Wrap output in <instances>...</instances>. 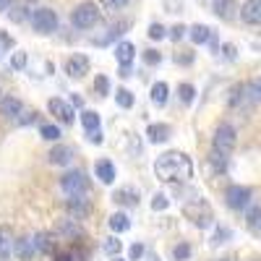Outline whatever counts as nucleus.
Returning a JSON list of instances; mask_svg holds the SVG:
<instances>
[{"label": "nucleus", "mask_w": 261, "mask_h": 261, "mask_svg": "<svg viewBox=\"0 0 261 261\" xmlns=\"http://www.w3.org/2000/svg\"><path fill=\"white\" fill-rule=\"evenodd\" d=\"M99 18H102V13H99V6H94V3H81L71 13L73 27H79V29H92Z\"/></svg>", "instance_id": "3"}, {"label": "nucleus", "mask_w": 261, "mask_h": 261, "mask_svg": "<svg viewBox=\"0 0 261 261\" xmlns=\"http://www.w3.org/2000/svg\"><path fill=\"white\" fill-rule=\"evenodd\" d=\"M149 37H151V39H162V37H165V27H162V24H151V27H149Z\"/></svg>", "instance_id": "40"}, {"label": "nucleus", "mask_w": 261, "mask_h": 261, "mask_svg": "<svg viewBox=\"0 0 261 261\" xmlns=\"http://www.w3.org/2000/svg\"><path fill=\"white\" fill-rule=\"evenodd\" d=\"M141 256H144V246H141V243H134V246L128 248V258H130V261H139Z\"/></svg>", "instance_id": "39"}, {"label": "nucleus", "mask_w": 261, "mask_h": 261, "mask_svg": "<svg viewBox=\"0 0 261 261\" xmlns=\"http://www.w3.org/2000/svg\"><path fill=\"white\" fill-rule=\"evenodd\" d=\"M39 134H42V139H47V141H58L60 139V128L58 125H42Z\"/></svg>", "instance_id": "33"}, {"label": "nucleus", "mask_w": 261, "mask_h": 261, "mask_svg": "<svg viewBox=\"0 0 261 261\" xmlns=\"http://www.w3.org/2000/svg\"><path fill=\"white\" fill-rule=\"evenodd\" d=\"M115 102L123 107V110H128V107H134V94H130L128 89H118L115 92Z\"/></svg>", "instance_id": "28"}, {"label": "nucleus", "mask_w": 261, "mask_h": 261, "mask_svg": "<svg viewBox=\"0 0 261 261\" xmlns=\"http://www.w3.org/2000/svg\"><path fill=\"white\" fill-rule=\"evenodd\" d=\"M71 105H73V107H81V105H84V99H81V97H73V99H71Z\"/></svg>", "instance_id": "49"}, {"label": "nucleus", "mask_w": 261, "mask_h": 261, "mask_svg": "<svg viewBox=\"0 0 261 261\" xmlns=\"http://www.w3.org/2000/svg\"><path fill=\"white\" fill-rule=\"evenodd\" d=\"M241 18L251 27H258L261 24V0H246L241 6Z\"/></svg>", "instance_id": "9"}, {"label": "nucleus", "mask_w": 261, "mask_h": 261, "mask_svg": "<svg viewBox=\"0 0 261 261\" xmlns=\"http://www.w3.org/2000/svg\"><path fill=\"white\" fill-rule=\"evenodd\" d=\"M60 186H63V191L68 193V196H79V193H84L86 188H89V180H86L84 172L73 170V172H65L63 180H60Z\"/></svg>", "instance_id": "7"}, {"label": "nucleus", "mask_w": 261, "mask_h": 261, "mask_svg": "<svg viewBox=\"0 0 261 261\" xmlns=\"http://www.w3.org/2000/svg\"><path fill=\"white\" fill-rule=\"evenodd\" d=\"M212 165L217 170H227V154H225V151H220V149H214L212 151Z\"/></svg>", "instance_id": "34"}, {"label": "nucleus", "mask_w": 261, "mask_h": 261, "mask_svg": "<svg viewBox=\"0 0 261 261\" xmlns=\"http://www.w3.org/2000/svg\"><path fill=\"white\" fill-rule=\"evenodd\" d=\"M222 53H225V58H227V60H235V45H225V47H222Z\"/></svg>", "instance_id": "43"}, {"label": "nucleus", "mask_w": 261, "mask_h": 261, "mask_svg": "<svg viewBox=\"0 0 261 261\" xmlns=\"http://www.w3.org/2000/svg\"><path fill=\"white\" fill-rule=\"evenodd\" d=\"M144 60H146L149 65H154V63H160V60H162V55H160L157 50H146V55H144Z\"/></svg>", "instance_id": "42"}, {"label": "nucleus", "mask_w": 261, "mask_h": 261, "mask_svg": "<svg viewBox=\"0 0 261 261\" xmlns=\"http://www.w3.org/2000/svg\"><path fill=\"white\" fill-rule=\"evenodd\" d=\"M68 209L73 212V217H84L86 212H89V204H86L84 193H79V196H68Z\"/></svg>", "instance_id": "21"}, {"label": "nucleus", "mask_w": 261, "mask_h": 261, "mask_svg": "<svg viewBox=\"0 0 261 261\" xmlns=\"http://www.w3.org/2000/svg\"><path fill=\"white\" fill-rule=\"evenodd\" d=\"M115 58L123 68H130V63L136 58V47L130 45V42H120V45H115Z\"/></svg>", "instance_id": "11"}, {"label": "nucleus", "mask_w": 261, "mask_h": 261, "mask_svg": "<svg viewBox=\"0 0 261 261\" xmlns=\"http://www.w3.org/2000/svg\"><path fill=\"white\" fill-rule=\"evenodd\" d=\"M81 123H84V128L89 130V134H92V130H99V115L92 113V110H84L81 113Z\"/></svg>", "instance_id": "25"}, {"label": "nucleus", "mask_w": 261, "mask_h": 261, "mask_svg": "<svg viewBox=\"0 0 261 261\" xmlns=\"http://www.w3.org/2000/svg\"><path fill=\"white\" fill-rule=\"evenodd\" d=\"M97 178H99L102 183L110 186V183L115 180V165H113V162H107V160L97 162Z\"/></svg>", "instance_id": "20"}, {"label": "nucleus", "mask_w": 261, "mask_h": 261, "mask_svg": "<svg viewBox=\"0 0 261 261\" xmlns=\"http://www.w3.org/2000/svg\"><path fill=\"white\" fill-rule=\"evenodd\" d=\"M34 246H37V251H42V253H50V251H53V238H50L47 232H37V235H34Z\"/></svg>", "instance_id": "26"}, {"label": "nucleus", "mask_w": 261, "mask_h": 261, "mask_svg": "<svg viewBox=\"0 0 261 261\" xmlns=\"http://www.w3.org/2000/svg\"><path fill=\"white\" fill-rule=\"evenodd\" d=\"M146 134H149V141L162 144V141L170 139V125H165V123H154V125H149Z\"/></svg>", "instance_id": "19"}, {"label": "nucleus", "mask_w": 261, "mask_h": 261, "mask_svg": "<svg viewBox=\"0 0 261 261\" xmlns=\"http://www.w3.org/2000/svg\"><path fill=\"white\" fill-rule=\"evenodd\" d=\"M128 27H130L128 21H118L115 27H110V32H107V37H102V39H99V45H105V42H110L113 37H120V34H125V29H128Z\"/></svg>", "instance_id": "27"}, {"label": "nucleus", "mask_w": 261, "mask_h": 261, "mask_svg": "<svg viewBox=\"0 0 261 261\" xmlns=\"http://www.w3.org/2000/svg\"><path fill=\"white\" fill-rule=\"evenodd\" d=\"M128 227H130L128 214H123V212H115V214L110 217V230H113V232H125Z\"/></svg>", "instance_id": "22"}, {"label": "nucleus", "mask_w": 261, "mask_h": 261, "mask_svg": "<svg viewBox=\"0 0 261 261\" xmlns=\"http://www.w3.org/2000/svg\"><path fill=\"white\" fill-rule=\"evenodd\" d=\"M188 37L196 42V45H204V42L212 39V29H209L206 24H193V27L188 29Z\"/></svg>", "instance_id": "17"}, {"label": "nucleus", "mask_w": 261, "mask_h": 261, "mask_svg": "<svg viewBox=\"0 0 261 261\" xmlns=\"http://www.w3.org/2000/svg\"><path fill=\"white\" fill-rule=\"evenodd\" d=\"M94 84H97V94H99V97H107V92H110V84H107V79H105V76H97Z\"/></svg>", "instance_id": "38"}, {"label": "nucleus", "mask_w": 261, "mask_h": 261, "mask_svg": "<svg viewBox=\"0 0 261 261\" xmlns=\"http://www.w3.org/2000/svg\"><path fill=\"white\" fill-rule=\"evenodd\" d=\"M151 102H154L157 107H162L167 102V84L165 81H157L154 86H151Z\"/></svg>", "instance_id": "24"}, {"label": "nucleus", "mask_w": 261, "mask_h": 261, "mask_svg": "<svg viewBox=\"0 0 261 261\" xmlns=\"http://www.w3.org/2000/svg\"><path fill=\"white\" fill-rule=\"evenodd\" d=\"M172 256H175L178 261H186V258L191 256V246H188V243H180V246H175V251H172Z\"/></svg>", "instance_id": "37"}, {"label": "nucleus", "mask_w": 261, "mask_h": 261, "mask_svg": "<svg viewBox=\"0 0 261 261\" xmlns=\"http://www.w3.org/2000/svg\"><path fill=\"white\" fill-rule=\"evenodd\" d=\"M120 248H123V246H120V241H115V238H107V241L102 243V251H105L107 256H118Z\"/></svg>", "instance_id": "32"}, {"label": "nucleus", "mask_w": 261, "mask_h": 261, "mask_svg": "<svg viewBox=\"0 0 261 261\" xmlns=\"http://www.w3.org/2000/svg\"><path fill=\"white\" fill-rule=\"evenodd\" d=\"M246 222L253 232H261V204H248L246 209Z\"/></svg>", "instance_id": "18"}, {"label": "nucleus", "mask_w": 261, "mask_h": 261, "mask_svg": "<svg viewBox=\"0 0 261 261\" xmlns=\"http://www.w3.org/2000/svg\"><path fill=\"white\" fill-rule=\"evenodd\" d=\"M113 199L118 201V204H128V206H136L139 204V191H130V188H123V191H118Z\"/></svg>", "instance_id": "23"}, {"label": "nucleus", "mask_w": 261, "mask_h": 261, "mask_svg": "<svg viewBox=\"0 0 261 261\" xmlns=\"http://www.w3.org/2000/svg\"><path fill=\"white\" fill-rule=\"evenodd\" d=\"M11 253H16V241H11L8 227H0V261L11 258Z\"/></svg>", "instance_id": "13"}, {"label": "nucleus", "mask_w": 261, "mask_h": 261, "mask_svg": "<svg viewBox=\"0 0 261 261\" xmlns=\"http://www.w3.org/2000/svg\"><path fill=\"white\" fill-rule=\"evenodd\" d=\"M11 6H13V0H0V13H6Z\"/></svg>", "instance_id": "46"}, {"label": "nucleus", "mask_w": 261, "mask_h": 261, "mask_svg": "<svg viewBox=\"0 0 261 261\" xmlns=\"http://www.w3.org/2000/svg\"><path fill=\"white\" fill-rule=\"evenodd\" d=\"M29 18H32V27L39 34H50L58 29V13L53 8H37V11H32Z\"/></svg>", "instance_id": "4"}, {"label": "nucleus", "mask_w": 261, "mask_h": 261, "mask_svg": "<svg viewBox=\"0 0 261 261\" xmlns=\"http://www.w3.org/2000/svg\"><path fill=\"white\" fill-rule=\"evenodd\" d=\"M238 144V134H235V128L230 123H220L214 130V149H220L225 151V154H230V151L235 149Z\"/></svg>", "instance_id": "5"}, {"label": "nucleus", "mask_w": 261, "mask_h": 261, "mask_svg": "<svg viewBox=\"0 0 261 261\" xmlns=\"http://www.w3.org/2000/svg\"><path fill=\"white\" fill-rule=\"evenodd\" d=\"M0 42H3L6 47H11V45H13V39H11L8 34H3V32H0Z\"/></svg>", "instance_id": "47"}, {"label": "nucleus", "mask_w": 261, "mask_h": 261, "mask_svg": "<svg viewBox=\"0 0 261 261\" xmlns=\"http://www.w3.org/2000/svg\"><path fill=\"white\" fill-rule=\"evenodd\" d=\"M212 11H214L217 16H220V18L230 21V18L235 16L238 6H235V0H214V3H212Z\"/></svg>", "instance_id": "12"}, {"label": "nucleus", "mask_w": 261, "mask_h": 261, "mask_svg": "<svg viewBox=\"0 0 261 261\" xmlns=\"http://www.w3.org/2000/svg\"><path fill=\"white\" fill-rule=\"evenodd\" d=\"M149 261H162L160 256H149Z\"/></svg>", "instance_id": "50"}, {"label": "nucleus", "mask_w": 261, "mask_h": 261, "mask_svg": "<svg viewBox=\"0 0 261 261\" xmlns=\"http://www.w3.org/2000/svg\"><path fill=\"white\" fill-rule=\"evenodd\" d=\"M34 253H37L34 238H18V241H16V256L18 258H32Z\"/></svg>", "instance_id": "16"}, {"label": "nucleus", "mask_w": 261, "mask_h": 261, "mask_svg": "<svg viewBox=\"0 0 261 261\" xmlns=\"http://www.w3.org/2000/svg\"><path fill=\"white\" fill-rule=\"evenodd\" d=\"M186 32H188V29H186L183 24H175V27L170 29V37H172V39L178 42V39H183V37H186Z\"/></svg>", "instance_id": "41"}, {"label": "nucleus", "mask_w": 261, "mask_h": 261, "mask_svg": "<svg viewBox=\"0 0 261 261\" xmlns=\"http://www.w3.org/2000/svg\"><path fill=\"white\" fill-rule=\"evenodd\" d=\"M27 53L24 50H16L13 55H11V68H16V71H21V68H27Z\"/></svg>", "instance_id": "30"}, {"label": "nucleus", "mask_w": 261, "mask_h": 261, "mask_svg": "<svg viewBox=\"0 0 261 261\" xmlns=\"http://www.w3.org/2000/svg\"><path fill=\"white\" fill-rule=\"evenodd\" d=\"M89 141H94V144H102V130H92V134H89Z\"/></svg>", "instance_id": "45"}, {"label": "nucleus", "mask_w": 261, "mask_h": 261, "mask_svg": "<svg viewBox=\"0 0 261 261\" xmlns=\"http://www.w3.org/2000/svg\"><path fill=\"white\" fill-rule=\"evenodd\" d=\"M183 214L188 217V220L193 222V225H199V227H209L212 225V220H214V214H212V206L201 199H193V201H188L186 206H183Z\"/></svg>", "instance_id": "2"}, {"label": "nucleus", "mask_w": 261, "mask_h": 261, "mask_svg": "<svg viewBox=\"0 0 261 261\" xmlns=\"http://www.w3.org/2000/svg\"><path fill=\"white\" fill-rule=\"evenodd\" d=\"M47 107H50V113H53L60 123H73V105L63 102V99H58V97H53V99L47 102Z\"/></svg>", "instance_id": "8"}, {"label": "nucleus", "mask_w": 261, "mask_h": 261, "mask_svg": "<svg viewBox=\"0 0 261 261\" xmlns=\"http://www.w3.org/2000/svg\"><path fill=\"white\" fill-rule=\"evenodd\" d=\"M107 3L115 6V8H120V6H125V3H128V0H107Z\"/></svg>", "instance_id": "48"}, {"label": "nucleus", "mask_w": 261, "mask_h": 261, "mask_svg": "<svg viewBox=\"0 0 261 261\" xmlns=\"http://www.w3.org/2000/svg\"><path fill=\"white\" fill-rule=\"evenodd\" d=\"M246 89H248L251 102H261V76L253 79V81H248V84H246Z\"/></svg>", "instance_id": "29"}, {"label": "nucleus", "mask_w": 261, "mask_h": 261, "mask_svg": "<svg viewBox=\"0 0 261 261\" xmlns=\"http://www.w3.org/2000/svg\"><path fill=\"white\" fill-rule=\"evenodd\" d=\"M65 71H68L71 79H84L86 73H89V58H84V55L68 58V63H65Z\"/></svg>", "instance_id": "10"}, {"label": "nucleus", "mask_w": 261, "mask_h": 261, "mask_svg": "<svg viewBox=\"0 0 261 261\" xmlns=\"http://www.w3.org/2000/svg\"><path fill=\"white\" fill-rule=\"evenodd\" d=\"M154 175L165 183H175V180H188L193 175V165L183 151H165L154 162Z\"/></svg>", "instance_id": "1"}, {"label": "nucleus", "mask_w": 261, "mask_h": 261, "mask_svg": "<svg viewBox=\"0 0 261 261\" xmlns=\"http://www.w3.org/2000/svg\"><path fill=\"white\" fill-rule=\"evenodd\" d=\"M225 201H227L230 209H248V204H251V188H246V186H230L225 191Z\"/></svg>", "instance_id": "6"}, {"label": "nucleus", "mask_w": 261, "mask_h": 261, "mask_svg": "<svg viewBox=\"0 0 261 261\" xmlns=\"http://www.w3.org/2000/svg\"><path fill=\"white\" fill-rule=\"evenodd\" d=\"M47 157H50L53 165H71V160H73V149H68V146H55Z\"/></svg>", "instance_id": "15"}, {"label": "nucleus", "mask_w": 261, "mask_h": 261, "mask_svg": "<svg viewBox=\"0 0 261 261\" xmlns=\"http://www.w3.org/2000/svg\"><path fill=\"white\" fill-rule=\"evenodd\" d=\"M230 241V230L227 227H217L214 230V238H212V246H222Z\"/></svg>", "instance_id": "35"}, {"label": "nucleus", "mask_w": 261, "mask_h": 261, "mask_svg": "<svg viewBox=\"0 0 261 261\" xmlns=\"http://www.w3.org/2000/svg\"><path fill=\"white\" fill-rule=\"evenodd\" d=\"M0 115H6V118L21 115V99H16V97H3V99H0Z\"/></svg>", "instance_id": "14"}, {"label": "nucleus", "mask_w": 261, "mask_h": 261, "mask_svg": "<svg viewBox=\"0 0 261 261\" xmlns=\"http://www.w3.org/2000/svg\"><path fill=\"white\" fill-rule=\"evenodd\" d=\"M167 206H170L167 196L165 193H154V199H151V209H154V212H165Z\"/></svg>", "instance_id": "36"}, {"label": "nucleus", "mask_w": 261, "mask_h": 261, "mask_svg": "<svg viewBox=\"0 0 261 261\" xmlns=\"http://www.w3.org/2000/svg\"><path fill=\"white\" fill-rule=\"evenodd\" d=\"M178 94H180V102L191 105V102H193V97H196V89H193L191 84H180V86H178Z\"/></svg>", "instance_id": "31"}, {"label": "nucleus", "mask_w": 261, "mask_h": 261, "mask_svg": "<svg viewBox=\"0 0 261 261\" xmlns=\"http://www.w3.org/2000/svg\"><path fill=\"white\" fill-rule=\"evenodd\" d=\"M113 261H123V258H118V256H115V258H113Z\"/></svg>", "instance_id": "51"}, {"label": "nucleus", "mask_w": 261, "mask_h": 261, "mask_svg": "<svg viewBox=\"0 0 261 261\" xmlns=\"http://www.w3.org/2000/svg\"><path fill=\"white\" fill-rule=\"evenodd\" d=\"M11 11H13V13H11V16H13V21H24V13H21V8H18V6H11Z\"/></svg>", "instance_id": "44"}]
</instances>
